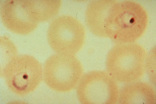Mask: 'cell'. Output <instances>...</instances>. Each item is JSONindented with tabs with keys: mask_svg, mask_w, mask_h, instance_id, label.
Masks as SVG:
<instances>
[{
	"mask_svg": "<svg viewBox=\"0 0 156 104\" xmlns=\"http://www.w3.org/2000/svg\"><path fill=\"white\" fill-rule=\"evenodd\" d=\"M147 21L145 11L138 3L109 0L101 24L102 36L119 42L134 41L144 32Z\"/></svg>",
	"mask_w": 156,
	"mask_h": 104,
	"instance_id": "1",
	"label": "cell"
},
{
	"mask_svg": "<svg viewBox=\"0 0 156 104\" xmlns=\"http://www.w3.org/2000/svg\"><path fill=\"white\" fill-rule=\"evenodd\" d=\"M146 53L135 44L118 45L109 52L106 60L108 73L115 80L131 83L141 79L145 71Z\"/></svg>",
	"mask_w": 156,
	"mask_h": 104,
	"instance_id": "2",
	"label": "cell"
},
{
	"mask_svg": "<svg viewBox=\"0 0 156 104\" xmlns=\"http://www.w3.org/2000/svg\"><path fill=\"white\" fill-rule=\"evenodd\" d=\"M44 72L48 85L61 92L74 89L83 75L82 66L74 55L60 54L52 55L47 60Z\"/></svg>",
	"mask_w": 156,
	"mask_h": 104,
	"instance_id": "3",
	"label": "cell"
},
{
	"mask_svg": "<svg viewBox=\"0 0 156 104\" xmlns=\"http://www.w3.org/2000/svg\"><path fill=\"white\" fill-rule=\"evenodd\" d=\"M119 92L116 80L107 72L102 71L83 75L77 89L78 99L83 104H115Z\"/></svg>",
	"mask_w": 156,
	"mask_h": 104,
	"instance_id": "4",
	"label": "cell"
},
{
	"mask_svg": "<svg viewBox=\"0 0 156 104\" xmlns=\"http://www.w3.org/2000/svg\"><path fill=\"white\" fill-rule=\"evenodd\" d=\"M48 38L50 45L56 52L60 54L74 55L84 43V29L73 17H59L50 25Z\"/></svg>",
	"mask_w": 156,
	"mask_h": 104,
	"instance_id": "5",
	"label": "cell"
},
{
	"mask_svg": "<svg viewBox=\"0 0 156 104\" xmlns=\"http://www.w3.org/2000/svg\"><path fill=\"white\" fill-rule=\"evenodd\" d=\"M1 11L4 24L11 30L18 33L31 32L42 21L36 1H6Z\"/></svg>",
	"mask_w": 156,
	"mask_h": 104,
	"instance_id": "6",
	"label": "cell"
},
{
	"mask_svg": "<svg viewBox=\"0 0 156 104\" xmlns=\"http://www.w3.org/2000/svg\"><path fill=\"white\" fill-rule=\"evenodd\" d=\"M118 101L120 104H153L155 101V91L148 83H131L121 89Z\"/></svg>",
	"mask_w": 156,
	"mask_h": 104,
	"instance_id": "7",
	"label": "cell"
},
{
	"mask_svg": "<svg viewBox=\"0 0 156 104\" xmlns=\"http://www.w3.org/2000/svg\"><path fill=\"white\" fill-rule=\"evenodd\" d=\"M18 60L13 61L12 64L15 67L14 69L11 67V69L14 70L11 74L13 76L11 77V82L13 86L18 91H26V90L30 87L29 85L34 80V70L29 68L30 64L33 59L27 57L20 58Z\"/></svg>",
	"mask_w": 156,
	"mask_h": 104,
	"instance_id": "8",
	"label": "cell"
},
{
	"mask_svg": "<svg viewBox=\"0 0 156 104\" xmlns=\"http://www.w3.org/2000/svg\"><path fill=\"white\" fill-rule=\"evenodd\" d=\"M155 49L150 51L145 61V70L149 79L154 84L156 83Z\"/></svg>",
	"mask_w": 156,
	"mask_h": 104,
	"instance_id": "9",
	"label": "cell"
}]
</instances>
